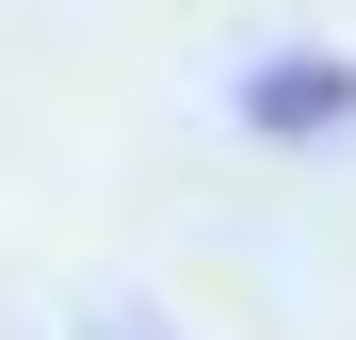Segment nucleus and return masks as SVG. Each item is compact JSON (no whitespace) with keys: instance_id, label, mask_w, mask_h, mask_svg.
Segmentation results:
<instances>
[{"instance_id":"nucleus-2","label":"nucleus","mask_w":356,"mask_h":340,"mask_svg":"<svg viewBox=\"0 0 356 340\" xmlns=\"http://www.w3.org/2000/svg\"><path fill=\"white\" fill-rule=\"evenodd\" d=\"M97 340H162V324H97Z\"/></svg>"},{"instance_id":"nucleus-1","label":"nucleus","mask_w":356,"mask_h":340,"mask_svg":"<svg viewBox=\"0 0 356 340\" xmlns=\"http://www.w3.org/2000/svg\"><path fill=\"white\" fill-rule=\"evenodd\" d=\"M243 130H259V146L356 130V65H340V49H259V65H243Z\"/></svg>"}]
</instances>
